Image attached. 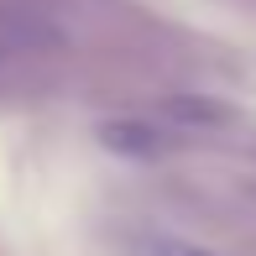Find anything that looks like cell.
<instances>
[{"label":"cell","instance_id":"6da1fadb","mask_svg":"<svg viewBox=\"0 0 256 256\" xmlns=\"http://www.w3.org/2000/svg\"><path fill=\"white\" fill-rule=\"evenodd\" d=\"M94 136H100V146H104V152H115V157H162V146H168L157 126L136 120V115H115V120H100V126H94Z\"/></svg>","mask_w":256,"mask_h":256},{"label":"cell","instance_id":"7a4b0ae2","mask_svg":"<svg viewBox=\"0 0 256 256\" xmlns=\"http://www.w3.org/2000/svg\"><path fill=\"white\" fill-rule=\"evenodd\" d=\"M136 256H220L199 246V240H183V236H157V230H146V236H136Z\"/></svg>","mask_w":256,"mask_h":256},{"label":"cell","instance_id":"3957f363","mask_svg":"<svg viewBox=\"0 0 256 256\" xmlns=\"http://www.w3.org/2000/svg\"><path fill=\"white\" fill-rule=\"evenodd\" d=\"M172 115H178V120H204V126H214L220 115V104H204V100H194V94H183V100H172Z\"/></svg>","mask_w":256,"mask_h":256}]
</instances>
